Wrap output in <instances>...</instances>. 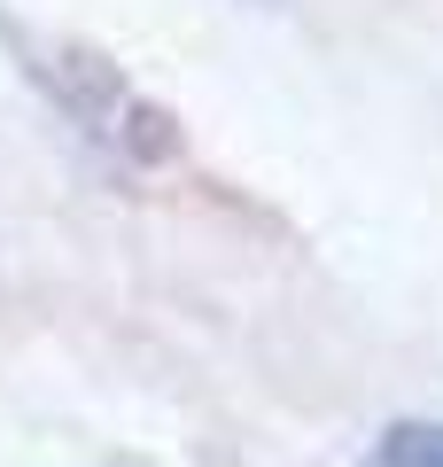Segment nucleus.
Segmentation results:
<instances>
[{"instance_id":"1","label":"nucleus","mask_w":443,"mask_h":467,"mask_svg":"<svg viewBox=\"0 0 443 467\" xmlns=\"http://www.w3.org/2000/svg\"><path fill=\"white\" fill-rule=\"evenodd\" d=\"M8 39H16L24 70L55 94V109H63L86 140H101V149L125 156V164H171V156H180V125H171V109H156L117 63H101L94 47H63V39L39 47V39H24L16 24H8Z\"/></svg>"},{"instance_id":"2","label":"nucleus","mask_w":443,"mask_h":467,"mask_svg":"<svg viewBox=\"0 0 443 467\" xmlns=\"http://www.w3.org/2000/svg\"><path fill=\"white\" fill-rule=\"evenodd\" d=\"M374 467H443V420H389Z\"/></svg>"}]
</instances>
